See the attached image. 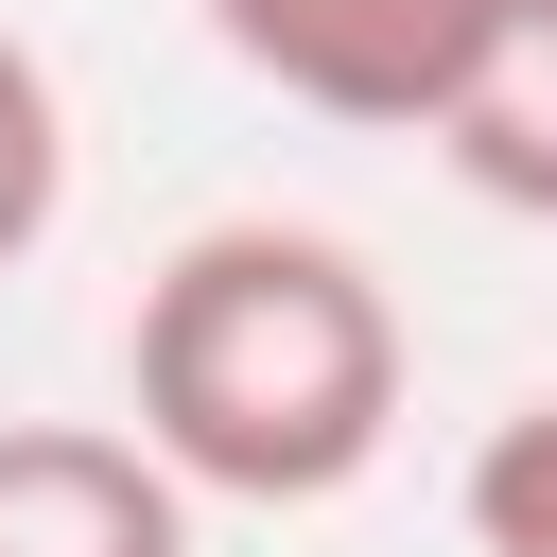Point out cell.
Returning <instances> with one entry per match:
<instances>
[{"label": "cell", "mask_w": 557, "mask_h": 557, "mask_svg": "<svg viewBox=\"0 0 557 557\" xmlns=\"http://www.w3.org/2000/svg\"><path fill=\"white\" fill-rule=\"evenodd\" d=\"M122 418L191 470V505H331L400 435V296L331 226H191L122 313Z\"/></svg>", "instance_id": "1"}, {"label": "cell", "mask_w": 557, "mask_h": 557, "mask_svg": "<svg viewBox=\"0 0 557 557\" xmlns=\"http://www.w3.org/2000/svg\"><path fill=\"white\" fill-rule=\"evenodd\" d=\"M278 104L313 122H366V139H435L453 122V70L487 35V0H191Z\"/></svg>", "instance_id": "2"}, {"label": "cell", "mask_w": 557, "mask_h": 557, "mask_svg": "<svg viewBox=\"0 0 557 557\" xmlns=\"http://www.w3.org/2000/svg\"><path fill=\"white\" fill-rule=\"evenodd\" d=\"M0 557H191V470L104 418H0Z\"/></svg>", "instance_id": "3"}, {"label": "cell", "mask_w": 557, "mask_h": 557, "mask_svg": "<svg viewBox=\"0 0 557 557\" xmlns=\"http://www.w3.org/2000/svg\"><path fill=\"white\" fill-rule=\"evenodd\" d=\"M435 157H453L487 209L557 226V0H487V35H470V70H453Z\"/></svg>", "instance_id": "4"}, {"label": "cell", "mask_w": 557, "mask_h": 557, "mask_svg": "<svg viewBox=\"0 0 557 557\" xmlns=\"http://www.w3.org/2000/svg\"><path fill=\"white\" fill-rule=\"evenodd\" d=\"M52 209H70V104H52L35 35H0V278L52 244Z\"/></svg>", "instance_id": "5"}, {"label": "cell", "mask_w": 557, "mask_h": 557, "mask_svg": "<svg viewBox=\"0 0 557 557\" xmlns=\"http://www.w3.org/2000/svg\"><path fill=\"white\" fill-rule=\"evenodd\" d=\"M470 557H557V383L522 400V418H487V453H470Z\"/></svg>", "instance_id": "6"}]
</instances>
